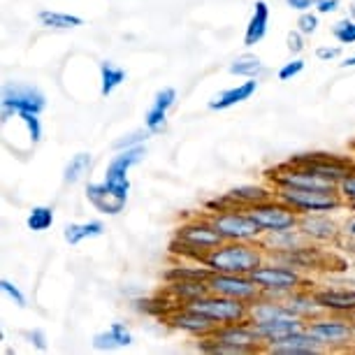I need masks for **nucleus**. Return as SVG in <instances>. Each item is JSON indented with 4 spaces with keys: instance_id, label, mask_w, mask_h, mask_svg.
Instances as JSON below:
<instances>
[{
    "instance_id": "obj_12",
    "label": "nucleus",
    "mask_w": 355,
    "mask_h": 355,
    "mask_svg": "<svg viewBox=\"0 0 355 355\" xmlns=\"http://www.w3.org/2000/svg\"><path fill=\"white\" fill-rule=\"evenodd\" d=\"M291 163L309 167L311 172H316L318 177H323L325 182H330L334 186H339L341 179H344L346 174L355 167V163L351 158L334 156V153H320V151H316V153H300V156L291 158Z\"/></svg>"
},
{
    "instance_id": "obj_42",
    "label": "nucleus",
    "mask_w": 355,
    "mask_h": 355,
    "mask_svg": "<svg viewBox=\"0 0 355 355\" xmlns=\"http://www.w3.org/2000/svg\"><path fill=\"white\" fill-rule=\"evenodd\" d=\"M318 17H320L318 12H311V10L300 12V17H297V31H300V33H304L306 37L313 35V33L318 31V26H320Z\"/></svg>"
},
{
    "instance_id": "obj_25",
    "label": "nucleus",
    "mask_w": 355,
    "mask_h": 355,
    "mask_svg": "<svg viewBox=\"0 0 355 355\" xmlns=\"http://www.w3.org/2000/svg\"><path fill=\"white\" fill-rule=\"evenodd\" d=\"M309 239L304 237V232L300 227H288V230H281V232H265L260 244L267 253H277V251H288V249H295V246H302L306 244Z\"/></svg>"
},
{
    "instance_id": "obj_33",
    "label": "nucleus",
    "mask_w": 355,
    "mask_h": 355,
    "mask_svg": "<svg viewBox=\"0 0 355 355\" xmlns=\"http://www.w3.org/2000/svg\"><path fill=\"white\" fill-rule=\"evenodd\" d=\"M227 72H230V75H234V77L258 79L265 72V65L256 56V53H244V56H237L230 65H227Z\"/></svg>"
},
{
    "instance_id": "obj_13",
    "label": "nucleus",
    "mask_w": 355,
    "mask_h": 355,
    "mask_svg": "<svg viewBox=\"0 0 355 355\" xmlns=\"http://www.w3.org/2000/svg\"><path fill=\"white\" fill-rule=\"evenodd\" d=\"M211 293L225 295V297L242 300V302H253L260 297V288L256 281L251 279V274H223V272H211V277L207 279Z\"/></svg>"
},
{
    "instance_id": "obj_38",
    "label": "nucleus",
    "mask_w": 355,
    "mask_h": 355,
    "mask_svg": "<svg viewBox=\"0 0 355 355\" xmlns=\"http://www.w3.org/2000/svg\"><path fill=\"white\" fill-rule=\"evenodd\" d=\"M167 125V112L160 110V107H149V112L144 114V128L151 132V135H158L163 132Z\"/></svg>"
},
{
    "instance_id": "obj_28",
    "label": "nucleus",
    "mask_w": 355,
    "mask_h": 355,
    "mask_svg": "<svg viewBox=\"0 0 355 355\" xmlns=\"http://www.w3.org/2000/svg\"><path fill=\"white\" fill-rule=\"evenodd\" d=\"M227 193L237 200V205L242 207V209H249V207H253V205L265 202V200L274 198L272 186H263V184H239V186H232Z\"/></svg>"
},
{
    "instance_id": "obj_23",
    "label": "nucleus",
    "mask_w": 355,
    "mask_h": 355,
    "mask_svg": "<svg viewBox=\"0 0 355 355\" xmlns=\"http://www.w3.org/2000/svg\"><path fill=\"white\" fill-rule=\"evenodd\" d=\"M267 28H270V5L265 0H256L251 19L244 31V46H256L258 42H263Z\"/></svg>"
},
{
    "instance_id": "obj_17",
    "label": "nucleus",
    "mask_w": 355,
    "mask_h": 355,
    "mask_svg": "<svg viewBox=\"0 0 355 355\" xmlns=\"http://www.w3.org/2000/svg\"><path fill=\"white\" fill-rule=\"evenodd\" d=\"M313 297H316L320 311L355 318V288L325 286V288H318V291H313Z\"/></svg>"
},
{
    "instance_id": "obj_4",
    "label": "nucleus",
    "mask_w": 355,
    "mask_h": 355,
    "mask_svg": "<svg viewBox=\"0 0 355 355\" xmlns=\"http://www.w3.org/2000/svg\"><path fill=\"white\" fill-rule=\"evenodd\" d=\"M274 196L293 207L300 216L304 214H332L344 209L346 202L337 189H297V186H279Z\"/></svg>"
},
{
    "instance_id": "obj_18",
    "label": "nucleus",
    "mask_w": 355,
    "mask_h": 355,
    "mask_svg": "<svg viewBox=\"0 0 355 355\" xmlns=\"http://www.w3.org/2000/svg\"><path fill=\"white\" fill-rule=\"evenodd\" d=\"M253 323V320H251ZM306 323L297 316H281V318H270V320H256L253 327H256L260 341H263V351L270 344H279L286 337H291L293 332L302 330Z\"/></svg>"
},
{
    "instance_id": "obj_36",
    "label": "nucleus",
    "mask_w": 355,
    "mask_h": 355,
    "mask_svg": "<svg viewBox=\"0 0 355 355\" xmlns=\"http://www.w3.org/2000/svg\"><path fill=\"white\" fill-rule=\"evenodd\" d=\"M332 37L339 44H355V19L346 17L339 19L337 24H332Z\"/></svg>"
},
{
    "instance_id": "obj_8",
    "label": "nucleus",
    "mask_w": 355,
    "mask_h": 355,
    "mask_svg": "<svg viewBox=\"0 0 355 355\" xmlns=\"http://www.w3.org/2000/svg\"><path fill=\"white\" fill-rule=\"evenodd\" d=\"M196 311L205 313L207 318H211L216 325H227V323H242V320H251V304L242 302V300L225 297L218 293H207L202 297H198L196 302H191Z\"/></svg>"
},
{
    "instance_id": "obj_45",
    "label": "nucleus",
    "mask_w": 355,
    "mask_h": 355,
    "mask_svg": "<svg viewBox=\"0 0 355 355\" xmlns=\"http://www.w3.org/2000/svg\"><path fill=\"white\" fill-rule=\"evenodd\" d=\"M337 191H339V196L344 198V202H351V200H355V167L346 174L344 179H341Z\"/></svg>"
},
{
    "instance_id": "obj_41",
    "label": "nucleus",
    "mask_w": 355,
    "mask_h": 355,
    "mask_svg": "<svg viewBox=\"0 0 355 355\" xmlns=\"http://www.w3.org/2000/svg\"><path fill=\"white\" fill-rule=\"evenodd\" d=\"M0 291H3L5 295H8V297L12 300V302H15V304L19 306V309H26V306H28V300H26L24 291L15 284V281L3 279V281H0Z\"/></svg>"
},
{
    "instance_id": "obj_53",
    "label": "nucleus",
    "mask_w": 355,
    "mask_h": 355,
    "mask_svg": "<svg viewBox=\"0 0 355 355\" xmlns=\"http://www.w3.org/2000/svg\"><path fill=\"white\" fill-rule=\"evenodd\" d=\"M346 209L351 211V214H355V200H351V202H346Z\"/></svg>"
},
{
    "instance_id": "obj_5",
    "label": "nucleus",
    "mask_w": 355,
    "mask_h": 355,
    "mask_svg": "<svg viewBox=\"0 0 355 355\" xmlns=\"http://www.w3.org/2000/svg\"><path fill=\"white\" fill-rule=\"evenodd\" d=\"M251 279L260 288V295L274 300H286L297 288H304V274L291 265L267 258L263 265L251 272Z\"/></svg>"
},
{
    "instance_id": "obj_49",
    "label": "nucleus",
    "mask_w": 355,
    "mask_h": 355,
    "mask_svg": "<svg viewBox=\"0 0 355 355\" xmlns=\"http://www.w3.org/2000/svg\"><path fill=\"white\" fill-rule=\"evenodd\" d=\"M320 0H286V5L295 12H306V10H316V5Z\"/></svg>"
},
{
    "instance_id": "obj_9",
    "label": "nucleus",
    "mask_w": 355,
    "mask_h": 355,
    "mask_svg": "<svg viewBox=\"0 0 355 355\" xmlns=\"http://www.w3.org/2000/svg\"><path fill=\"white\" fill-rule=\"evenodd\" d=\"M146 156V146H132V149H121L112 156V160L107 163L105 167V177L103 182L110 186V191L114 193L116 198H121L128 202V196H130V179H128V172L132 170L135 165H139Z\"/></svg>"
},
{
    "instance_id": "obj_54",
    "label": "nucleus",
    "mask_w": 355,
    "mask_h": 355,
    "mask_svg": "<svg viewBox=\"0 0 355 355\" xmlns=\"http://www.w3.org/2000/svg\"><path fill=\"white\" fill-rule=\"evenodd\" d=\"M351 17L355 19V5H353V8H351Z\"/></svg>"
},
{
    "instance_id": "obj_11",
    "label": "nucleus",
    "mask_w": 355,
    "mask_h": 355,
    "mask_svg": "<svg viewBox=\"0 0 355 355\" xmlns=\"http://www.w3.org/2000/svg\"><path fill=\"white\" fill-rule=\"evenodd\" d=\"M251 214V218L260 225L263 232H281L288 230V227H297L300 225V214L288 207L284 200H279L277 196L265 200V202H258L246 209Z\"/></svg>"
},
{
    "instance_id": "obj_31",
    "label": "nucleus",
    "mask_w": 355,
    "mask_h": 355,
    "mask_svg": "<svg viewBox=\"0 0 355 355\" xmlns=\"http://www.w3.org/2000/svg\"><path fill=\"white\" fill-rule=\"evenodd\" d=\"M37 21L42 28H49V31H72V28H79V26L84 24V19L77 15H68V12L42 10L37 15Z\"/></svg>"
},
{
    "instance_id": "obj_22",
    "label": "nucleus",
    "mask_w": 355,
    "mask_h": 355,
    "mask_svg": "<svg viewBox=\"0 0 355 355\" xmlns=\"http://www.w3.org/2000/svg\"><path fill=\"white\" fill-rule=\"evenodd\" d=\"M135 337H132V332L125 327V323H112L107 330L98 332L96 337H93V348L96 351H119V348H128Z\"/></svg>"
},
{
    "instance_id": "obj_14",
    "label": "nucleus",
    "mask_w": 355,
    "mask_h": 355,
    "mask_svg": "<svg viewBox=\"0 0 355 355\" xmlns=\"http://www.w3.org/2000/svg\"><path fill=\"white\" fill-rule=\"evenodd\" d=\"M163 320L172 327V330H179V332L191 334V337H198V339L209 337V334L218 327L211 318H207L205 313L196 311L189 304L172 306V311L163 313Z\"/></svg>"
},
{
    "instance_id": "obj_27",
    "label": "nucleus",
    "mask_w": 355,
    "mask_h": 355,
    "mask_svg": "<svg viewBox=\"0 0 355 355\" xmlns=\"http://www.w3.org/2000/svg\"><path fill=\"white\" fill-rule=\"evenodd\" d=\"M207 293H209L207 281H172V284H167V295L172 297L174 306L191 304Z\"/></svg>"
},
{
    "instance_id": "obj_16",
    "label": "nucleus",
    "mask_w": 355,
    "mask_h": 355,
    "mask_svg": "<svg viewBox=\"0 0 355 355\" xmlns=\"http://www.w3.org/2000/svg\"><path fill=\"white\" fill-rule=\"evenodd\" d=\"M297 227L313 244H334L344 232L337 220L330 218V214H304L300 216Z\"/></svg>"
},
{
    "instance_id": "obj_51",
    "label": "nucleus",
    "mask_w": 355,
    "mask_h": 355,
    "mask_svg": "<svg viewBox=\"0 0 355 355\" xmlns=\"http://www.w3.org/2000/svg\"><path fill=\"white\" fill-rule=\"evenodd\" d=\"M344 234H346V237L355 239V214L344 223Z\"/></svg>"
},
{
    "instance_id": "obj_46",
    "label": "nucleus",
    "mask_w": 355,
    "mask_h": 355,
    "mask_svg": "<svg viewBox=\"0 0 355 355\" xmlns=\"http://www.w3.org/2000/svg\"><path fill=\"white\" fill-rule=\"evenodd\" d=\"M304 37H306L304 33H300L297 28L288 33V51L295 53V56H297V53H302L304 51Z\"/></svg>"
},
{
    "instance_id": "obj_30",
    "label": "nucleus",
    "mask_w": 355,
    "mask_h": 355,
    "mask_svg": "<svg viewBox=\"0 0 355 355\" xmlns=\"http://www.w3.org/2000/svg\"><path fill=\"white\" fill-rule=\"evenodd\" d=\"M281 316H293L288 311V306L284 300H274V297H265L260 295L258 300L251 302V320H270V318H281Z\"/></svg>"
},
{
    "instance_id": "obj_52",
    "label": "nucleus",
    "mask_w": 355,
    "mask_h": 355,
    "mask_svg": "<svg viewBox=\"0 0 355 355\" xmlns=\"http://www.w3.org/2000/svg\"><path fill=\"white\" fill-rule=\"evenodd\" d=\"M339 65H341V68H355V53H351V56H346Z\"/></svg>"
},
{
    "instance_id": "obj_48",
    "label": "nucleus",
    "mask_w": 355,
    "mask_h": 355,
    "mask_svg": "<svg viewBox=\"0 0 355 355\" xmlns=\"http://www.w3.org/2000/svg\"><path fill=\"white\" fill-rule=\"evenodd\" d=\"M339 56H341V46L323 44V46H318V49H316V58H318V61L330 63V61H334V58H339Z\"/></svg>"
},
{
    "instance_id": "obj_26",
    "label": "nucleus",
    "mask_w": 355,
    "mask_h": 355,
    "mask_svg": "<svg viewBox=\"0 0 355 355\" xmlns=\"http://www.w3.org/2000/svg\"><path fill=\"white\" fill-rule=\"evenodd\" d=\"M284 302L288 306V311H291L293 316L302 318L304 323L311 320L313 316H318V313H323L316 302V297H313V291H306V288H297L295 293L288 295Z\"/></svg>"
},
{
    "instance_id": "obj_50",
    "label": "nucleus",
    "mask_w": 355,
    "mask_h": 355,
    "mask_svg": "<svg viewBox=\"0 0 355 355\" xmlns=\"http://www.w3.org/2000/svg\"><path fill=\"white\" fill-rule=\"evenodd\" d=\"M341 8V0H320L316 5V12L318 15H332V12H337Z\"/></svg>"
},
{
    "instance_id": "obj_15",
    "label": "nucleus",
    "mask_w": 355,
    "mask_h": 355,
    "mask_svg": "<svg viewBox=\"0 0 355 355\" xmlns=\"http://www.w3.org/2000/svg\"><path fill=\"white\" fill-rule=\"evenodd\" d=\"M270 260H277V263L291 265L300 272H313V270H325V263L330 260V253H325L318 244L306 242L302 246H295V249L288 251H277V253H267Z\"/></svg>"
},
{
    "instance_id": "obj_7",
    "label": "nucleus",
    "mask_w": 355,
    "mask_h": 355,
    "mask_svg": "<svg viewBox=\"0 0 355 355\" xmlns=\"http://www.w3.org/2000/svg\"><path fill=\"white\" fill-rule=\"evenodd\" d=\"M309 330L325 351H344V348L355 344L353 334V318L337 316V313H318L311 320H306Z\"/></svg>"
},
{
    "instance_id": "obj_1",
    "label": "nucleus",
    "mask_w": 355,
    "mask_h": 355,
    "mask_svg": "<svg viewBox=\"0 0 355 355\" xmlns=\"http://www.w3.org/2000/svg\"><path fill=\"white\" fill-rule=\"evenodd\" d=\"M223 242L225 239L220 237L209 214L207 216H193L174 230V237L170 242V256L202 263L207 253H211Z\"/></svg>"
},
{
    "instance_id": "obj_32",
    "label": "nucleus",
    "mask_w": 355,
    "mask_h": 355,
    "mask_svg": "<svg viewBox=\"0 0 355 355\" xmlns=\"http://www.w3.org/2000/svg\"><path fill=\"white\" fill-rule=\"evenodd\" d=\"M98 70H100V93H103L105 98L112 96V93L128 79V72L123 68H119V65L112 61H100Z\"/></svg>"
},
{
    "instance_id": "obj_39",
    "label": "nucleus",
    "mask_w": 355,
    "mask_h": 355,
    "mask_svg": "<svg viewBox=\"0 0 355 355\" xmlns=\"http://www.w3.org/2000/svg\"><path fill=\"white\" fill-rule=\"evenodd\" d=\"M19 119H21V123L26 125V130H28V137L33 144H40L42 142V121H40V114H33V112H24L19 114Z\"/></svg>"
},
{
    "instance_id": "obj_21",
    "label": "nucleus",
    "mask_w": 355,
    "mask_h": 355,
    "mask_svg": "<svg viewBox=\"0 0 355 355\" xmlns=\"http://www.w3.org/2000/svg\"><path fill=\"white\" fill-rule=\"evenodd\" d=\"M86 200L91 202L93 209L105 214V216H116L125 209V200L114 196L105 182H93L86 186Z\"/></svg>"
},
{
    "instance_id": "obj_44",
    "label": "nucleus",
    "mask_w": 355,
    "mask_h": 355,
    "mask_svg": "<svg viewBox=\"0 0 355 355\" xmlns=\"http://www.w3.org/2000/svg\"><path fill=\"white\" fill-rule=\"evenodd\" d=\"M174 105H177V91H174L172 86H165V89H160L156 96H153V107H160V110L170 112Z\"/></svg>"
},
{
    "instance_id": "obj_19",
    "label": "nucleus",
    "mask_w": 355,
    "mask_h": 355,
    "mask_svg": "<svg viewBox=\"0 0 355 355\" xmlns=\"http://www.w3.org/2000/svg\"><path fill=\"white\" fill-rule=\"evenodd\" d=\"M265 351L274 355H316V353H323L325 348L318 344L316 337H313L306 327H302V330L293 332L291 337H286L284 341H279V344H270Z\"/></svg>"
},
{
    "instance_id": "obj_2",
    "label": "nucleus",
    "mask_w": 355,
    "mask_h": 355,
    "mask_svg": "<svg viewBox=\"0 0 355 355\" xmlns=\"http://www.w3.org/2000/svg\"><path fill=\"white\" fill-rule=\"evenodd\" d=\"M198 351L214 355H249L263 351V341L251 320H242V323L218 325L209 337L200 339Z\"/></svg>"
},
{
    "instance_id": "obj_35",
    "label": "nucleus",
    "mask_w": 355,
    "mask_h": 355,
    "mask_svg": "<svg viewBox=\"0 0 355 355\" xmlns=\"http://www.w3.org/2000/svg\"><path fill=\"white\" fill-rule=\"evenodd\" d=\"M26 225L31 227L33 232H44L49 230V227L53 225V209L51 207H33V209L28 211V218H26Z\"/></svg>"
},
{
    "instance_id": "obj_55",
    "label": "nucleus",
    "mask_w": 355,
    "mask_h": 355,
    "mask_svg": "<svg viewBox=\"0 0 355 355\" xmlns=\"http://www.w3.org/2000/svg\"><path fill=\"white\" fill-rule=\"evenodd\" d=\"M353 334H355V318H353Z\"/></svg>"
},
{
    "instance_id": "obj_29",
    "label": "nucleus",
    "mask_w": 355,
    "mask_h": 355,
    "mask_svg": "<svg viewBox=\"0 0 355 355\" xmlns=\"http://www.w3.org/2000/svg\"><path fill=\"white\" fill-rule=\"evenodd\" d=\"M103 234H105V223H103V220H98V218L84 220V223H68L63 227V239L70 246L82 244V242H86V239L103 237Z\"/></svg>"
},
{
    "instance_id": "obj_20",
    "label": "nucleus",
    "mask_w": 355,
    "mask_h": 355,
    "mask_svg": "<svg viewBox=\"0 0 355 355\" xmlns=\"http://www.w3.org/2000/svg\"><path fill=\"white\" fill-rule=\"evenodd\" d=\"M258 91V79H244V82H239L237 86H230V89L216 93L207 107H209L211 112H223V110H230V107L239 105V103H246V100H251L256 96Z\"/></svg>"
},
{
    "instance_id": "obj_6",
    "label": "nucleus",
    "mask_w": 355,
    "mask_h": 355,
    "mask_svg": "<svg viewBox=\"0 0 355 355\" xmlns=\"http://www.w3.org/2000/svg\"><path fill=\"white\" fill-rule=\"evenodd\" d=\"M46 110V96L42 89L28 82H5L0 93V116L3 123H8L12 116H19L24 112L42 114Z\"/></svg>"
},
{
    "instance_id": "obj_10",
    "label": "nucleus",
    "mask_w": 355,
    "mask_h": 355,
    "mask_svg": "<svg viewBox=\"0 0 355 355\" xmlns=\"http://www.w3.org/2000/svg\"><path fill=\"white\" fill-rule=\"evenodd\" d=\"M211 220L225 242H260L265 234L246 209L211 214Z\"/></svg>"
},
{
    "instance_id": "obj_3",
    "label": "nucleus",
    "mask_w": 355,
    "mask_h": 355,
    "mask_svg": "<svg viewBox=\"0 0 355 355\" xmlns=\"http://www.w3.org/2000/svg\"><path fill=\"white\" fill-rule=\"evenodd\" d=\"M267 260V251L260 242H223L211 253H207L202 263L211 272L223 274H251Z\"/></svg>"
},
{
    "instance_id": "obj_47",
    "label": "nucleus",
    "mask_w": 355,
    "mask_h": 355,
    "mask_svg": "<svg viewBox=\"0 0 355 355\" xmlns=\"http://www.w3.org/2000/svg\"><path fill=\"white\" fill-rule=\"evenodd\" d=\"M24 337L31 341L33 346L37 348V351H46L49 348V344H46V334H44V330H40V327H35V330H28V332H24Z\"/></svg>"
},
{
    "instance_id": "obj_43",
    "label": "nucleus",
    "mask_w": 355,
    "mask_h": 355,
    "mask_svg": "<svg viewBox=\"0 0 355 355\" xmlns=\"http://www.w3.org/2000/svg\"><path fill=\"white\" fill-rule=\"evenodd\" d=\"M302 72H304V61L302 58H293V61H288L286 65H281L277 77H279V82H291V79L302 75Z\"/></svg>"
},
{
    "instance_id": "obj_40",
    "label": "nucleus",
    "mask_w": 355,
    "mask_h": 355,
    "mask_svg": "<svg viewBox=\"0 0 355 355\" xmlns=\"http://www.w3.org/2000/svg\"><path fill=\"white\" fill-rule=\"evenodd\" d=\"M149 137H151V132L146 128L132 130V132H128V135L119 137L116 142H114V149L121 151V149H132V146H142V144H146V139Z\"/></svg>"
},
{
    "instance_id": "obj_24",
    "label": "nucleus",
    "mask_w": 355,
    "mask_h": 355,
    "mask_svg": "<svg viewBox=\"0 0 355 355\" xmlns=\"http://www.w3.org/2000/svg\"><path fill=\"white\" fill-rule=\"evenodd\" d=\"M209 277L211 270L205 263H200V260H182V258H179V263H174L163 272V279L167 284H172V281H207Z\"/></svg>"
},
{
    "instance_id": "obj_37",
    "label": "nucleus",
    "mask_w": 355,
    "mask_h": 355,
    "mask_svg": "<svg viewBox=\"0 0 355 355\" xmlns=\"http://www.w3.org/2000/svg\"><path fill=\"white\" fill-rule=\"evenodd\" d=\"M205 209L211 216V214H223V211H232V209H242V207L237 205V200H234L230 193H220V196L207 200Z\"/></svg>"
},
{
    "instance_id": "obj_34",
    "label": "nucleus",
    "mask_w": 355,
    "mask_h": 355,
    "mask_svg": "<svg viewBox=\"0 0 355 355\" xmlns=\"http://www.w3.org/2000/svg\"><path fill=\"white\" fill-rule=\"evenodd\" d=\"M91 165H93V156H91V153H86V151L75 153V156L68 160L65 170H63V184L72 186V184L82 182L86 174L91 172Z\"/></svg>"
}]
</instances>
